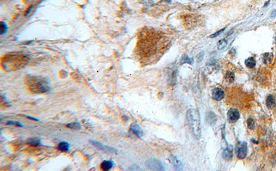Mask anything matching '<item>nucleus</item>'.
<instances>
[{"label": "nucleus", "instance_id": "nucleus-1", "mask_svg": "<svg viewBox=\"0 0 276 171\" xmlns=\"http://www.w3.org/2000/svg\"><path fill=\"white\" fill-rule=\"evenodd\" d=\"M28 61V58L25 54L19 52L5 54L2 59L3 68L6 70H13L23 67Z\"/></svg>", "mask_w": 276, "mask_h": 171}, {"label": "nucleus", "instance_id": "nucleus-2", "mask_svg": "<svg viewBox=\"0 0 276 171\" xmlns=\"http://www.w3.org/2000/svg\"><path fill=\"white\" fill-rule=\"evenodd\" d=\"M186 119L192 134L197 139L201 137V123L198 112L195 109H190L186 112Z\"/></svg>", "mask_w": 276, "mask_h": 171}, {"label": "nucleus", "instance_id": "nucleus-3", "mask_svg": "<svg viewBox=\"0 0 276 171\" xmlns=\"http://www.w3.org/2000/svg\"><path fill=\"white\" fill-rule=\"evenodd\" d=\"M29 89L35 93H45L50 90V86L46 79L40 77H32L27 82Z\"/></svg>", "mask_w": 276, "mask_h": 171}, {"label": "nucleus", "instance_id": "nucleus-4", "mask_svg": "<svg viewBox=\"0 0 276 171\" xmlns=\"http://www.w3.org/2000/svg\"><path fill=\"white\" fill-rule=\"evenodd\" d=\"M145 165L149 170H164V168L162 163L158 159H149L145 162Z\"/></svg>", "mask_w": 276, "mask_h": 171}, {"label": "nucleus", "instance_id": "nucleus-5", "mask_svg": "<svg viewBox=\"0 0 276 171\" xmlns=\"http://www.w3.org/2000/svg\"><path fill=\"white\" fill-rule=\"evenodd\" d=\"M236 154L237 158L243 159L247 154V144L246 142H242L237 144L235 148Z\"/></svg>", "mask_w": 276, "mask_h": 171}, {"label": "nucleus", "instance_id": "nucleus-6", "mask_svg": "<svg viewBox=\"0 0 276 171\" xmlns=\"http://www.w3.org/2000/svg\"><path fill=\"white\" fill-rule=\"evenodd\" d=\"M90 142L93 145H95V147H97V148H99V150H102L104 152H106L107 153H110V154H117V150H116L115 148H112L110 146H108V145H104L102 143L98 142V141H94V140H90Z\"/></svg>", "mask_w": 276, "mask_h": 171}, {"label": "nucleus", "instance_id": "nucleus-7", "mask_svg": "<svg viewBox=\"0 0 276 171\" xmlns=\"http://www.w3.org/2000/svg\"><path fill=\"white\" fill-rule=\"evenodd\" d=\"M239 112L237 109L235 108H230L229 110H228V113H227V117L228 121H230V123H234L235 121H237V120L239 119Z\"/></svg>", "mask_w": 276, "mask_h": 171}, {"label": "nucleus", "instance_id": "nucleus-8", "mask_svg": "<svg viewBox=\"0 0 276 171\" xmlns=\"http://www.w3.org/2000/svg\"><path fill=\"white\" fill-rule=\"evenodd\" d=\"M130 130L132 132V133L135 134V135L139 138H141V137H142L143 134H144L143 130H141L140 126L135 123H132V124L130 125Z\"/></svg>", "mask_w": 276, "mask_h": 171}, {"label": "nucleus", "instance_id": "nucleus-9", "mask_svg": "<svg viewBox=\"0 0 276 171\" xmlns=\"http://www.w3.org/2000/svg\"><path fill=\"white\" fill-rule=\"evenodd\" d=\"M212 97L215 100L220 101L224 97V92L219 88H215L212 92Z\"/></svg>", "mask_w": 276, "mask_h": 171}, {"label": "nucleus", "instance_id": "nucleus-10", "mask_svg": "<svg viewBox=\"0 0 276 171\" xmlns=\"http://www.w3.org/2000/svg\"><path fill=\"white\" fill-rule=\"evenodd\" d=\"M206 120V122L208 123L210 125L213 126L215 124L216 121H217V116L216 114L214 113L213 112L210 111L208 112L206 114V118H205Z\"/></svg>", "mask_w": 276, "mask_h": 171}, {"label": "nucleus", "instance_id": "nucleus-11", "mask_svg": "<svg viewBox=\"0 0 276 171\" xmlns=\"http://www.w3.org/2000/svg\"><path fill=\"white\" fill-rule=\"evenodd\" d=\"M113 165L114 162L112 160H105V161H102V163H101V170L107 171L110 170Z\"/></svg>", "mask_w": 276, "mask_h": 171}, {"label": "nucleus", "instance_id": "nucleus-12", "mask_svg": "<svg viewBox=\"0 0 276 171\" xmlns=\"http://www.w3.org/2000/svg\"><path fill=\"white\" fill-rule=\"evenodd\" d=\"M222 157L226 161H230L233 158V151L230 148H226L223 150Z\"/></svg>", "mask_w": 276, "mask_h": 171}, {"label": "nucleus", "instance_id": "nucleus-13", "mask_svg": "<svg viewBox=\"0 0 276 171\" xmlns=\"http://www.w3.org/2000/svg\"><path fill=\"white\" fill-rule=\"evenodd\" d=\"M171 161H172L174 167H175L176 170H182V168H183L182 163H181V161H179V160L177 159V157H175V156L172 155L171 156Z\"/></svg>", "mask_w": 276, "mask_h": 171}, {"label": "nucleus", "instance_id": "nucleus-14", "mask_svg": "<svg viewBox=\"0 0 276 171\" xmlns=\"http://www.w3.org/2000/svg\"><path fill=\"white\" fill-rule=\"evenodd\" d=\"M266 106H267L269 109L273 108L275 106V104H276L275 99L273 95L270 94V95L268 96L266 100Z\"/></svg>", "mask_w": 276, "mask_h": 171}, {"label": "nucleus", "instance_id": "nucleus-15", "mask_svg": "<svg viewBox=\"0 0 276 171\" xmlns=\"http://www.w3.org/2000/svg\"><path fill=\"white\" fill-rule=\"evenodd\" d=\"M27 143L30 145H32V146H37V145H41V141L39 138L30 137L27 140Z\"/></svg>", "mask_w": 276, "mask_h": 171}, {"label": "nucleus", "instance_id": "nucleus-16", "mask_svg": "<svg viewBox=\"0 0 276 171\" xmlns=\"http://www.w3.org/2000/svg\"><path fill=\"white\" fill-rule=\"evenodd\" d=\"M57 149L62 152H67L70 149V144L66 141H61L57 145Z\"/></svg>", "mask_w": 276, "mask_h": 171}, {"label": "nucleus", "instance_id": "nucleus-17", "mask_svg": "<svg viewBox=\"0 0 276 171\" xmlns=\"http://www.w3.org/2000/svg\"><path fill=\"white\" fill-rule=\"evenodd\" d=\"M245 65H246V66H247L248 68H253L255 66L256 61L254 59V58L249 57L248 58V59H246V61H245Z\"/></svg>", "mask_w": 276, "mask_h": 171}, {"label": "nucleus", "instance_id": "nucleus-18", "mask_svg": "<svg viewBox=\"0 0 276 171\" xmlns=\"http://www.w3.org/2000/svg\"><path fill=\"white\" fill-rule=\"evenodd\" d=\"M66 126L69 128L73 129V130H80L81 128V125L79 122L69 123L66 125Z\"/></svg>", "mask_w": 276, "mask_h": 171}, {"label": "nucleus", "instance_id": "nucleus-19", "mask_svg": "<svg viewBox=\"0 0 276 171\" xmlns=\"http://www.w3.org/2000/svg\"><path fill=\"white\" fill-rule=\"evenodd\" d=\"M225 79L228 83H233L235 79V74L232 72H227L225 74Z\"/></svg>", "mask_w": 276, "mask_h": 171}, {"label": "nucleus", "instance_id": "nucleus-20", "mask_svg": "<svg viewBox=\"0 0 276 171\" xmlns=\"http://www.w3.org/2000/svg\"><path fill=\"white\" fill-rule=\"evenodd\" d=\"M272 59H273V54L271 53H265L263 56V61L265 64L269 63L272 61Z\"/></svg>", "mask_w": 276, "mask_h": 171}, {"label": "nucleus", "instance_id": "nucleus-21", "mask_svg": "<svg viewBox=\"0 0 276 171\" xmlns=\"http://www.w3.org/2000/svg\"><path fill=\"white\" fill-rule=\"evenodd\" d=\"M226 44H227V40L226 39H221L217 43V48H218V50H221L226 46Z\"/></svg>", "mask_w": 276, "mask_h": 171}, {"label": "nucleus", "instance_id": "nucleus-22", "mask_svg": "<svg viewBox=\"0 0 276 171\" xmlns=\"http://www.w3.org/2000/svg\"><path fill=\"white\" fill-rule=\"evenodd\" d=\"M7 25L6 24V23H4L3 21H1V34H5L7 32Z\"/></svg>", "mask_w": 276, "mask_h": 171}, {"label": "nucleus", "instance_id": "nucleus-23", "mask_svg": "<svg viewBox=\"0 0 276 171\" xmlns=\"http://www.w3.org/2000/svg\"><path fill=\"white\" fill-rule=\"evenodd\" d=\"M247 125L248 127L250 129H253L254 127H255V121H253V119L249 118V119L247 120Z\"/></svg>", "mask_w": 276, "mask_h": 171}, {"label": "nucleus", "instance_id": "nucleus-24", "mask_svg": "<svg viewBox=\"0 0 276 171\" xmlns=\"http://www.w3.org/2000/svg\"><path fill=\"white\" fill-rule=\"evenodd\" d=\"M192 61H192V59H190V58L188 57L187 55H185L184 57H183L182 62H181V63H191Z\"/></svg>", "mask_w": 276, "mask_h": 171}, {"label": "nucleus", "instance_id": "nucleus-25", "mask_svg": "<svg viewBox=\"0 0 276 171\" xmlns=\"http://www.w3.org/2000/svg\"><path fill=\"white\" fill-rule=\"evenodd\" d=\"M7 123H8V124H10V125H17V126H19V127H21V126H23V125L22 123L18 122V121H9Z\"/></svg>", "mask_w": 276, "mask_h": 171}, {"label": "nucleus", "instance_id": "nucleus-26", "mask_svg": "<svg viewBox=\"0 0 276 171\" xmlns=\"http://www.w3.org/2000/svg\"><path fill=\"white\" fill-rule=\"evenodd\" d=\"M225 30V28H223V29H221V30H219V31H217V32H216L215 33H214L213 34H212V35H210V38H214V37H217V36L219 35V34H221V32H222L223 31H224V30Z\"/></svg>", "mask_w": 276, "mask_h": 171}, {"label": "nucleus", "instance_id": "nucleus-27", "mask_svg": "<svg viewBox=\"0 0 276 171\" xmlns=\"http://www.w3.org/2000/svg\"><path fill=\"white\" fill-rule=\"evenodd\" d=\"M28 118V119H32V120H34V121H39V119H37V118H34V117H30V116H26Z\"/></svg>", "mask_w": 276, "mask_h": 171}, {"label": "nucleus", "instance_id": "nucleus-28", "mask_svg": "<svg viewBox=\"0 0 276 171\" xmlns=\"http://www.w3.org/2000/svg\"><path fill=\"white\" fill-rule=\"evenodd\" d=\"M275 42H276V37H275Z\"/></svg>", "mask_w": 276, "mask_h": 171}]
</instances>
